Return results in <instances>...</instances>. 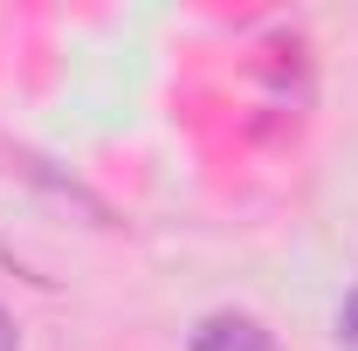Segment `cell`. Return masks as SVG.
I'll return each instance as SVG.
<instances>
[{
	"instance_id": "6da1fadb",
	"label": "cell",
	"mask_w": 358,
	"mask_h": 351,
	"mask_svg": "<svg viewBox=\"0 0 358 351\" xmlns=\"http://www.w3.org/2000/svg\"><path fill=\"white\" fill-rule=\"evenodd\" d=\"M193 351H268V331L255 317H207L193 331Z\"/></svg>"
},
{
	"instance_id": "7a4b0ae2",
	"label": "cell",
	"mask_w": 358,
	"mask_h": 351,
	"mask_svg": "<svg viewBox=\"0 0 358 351\" xmlns=\"http://www.w3.org/2000/svg\"><path fill=\"white\" fill-rule=\"evenodd\" d=\"M338 331H345V345H358V289L345 296V310H338Z\"/></svg>"
},
{
	"instance_id": "3957f363",
	"label": "cell",
	"mask_w": 358,
	"mask_h": 351,
	"mask_svg": "<svg viewBox=\"0 0 358 351\" xmlns=\"http://www.w3.org/2000/svg\"><path fill=\"white\" fill-rule=\"evenodd\" d=\"M0 351H21V338H14V324H7V310H0Z\"/></svg>"
}]
</instances>
